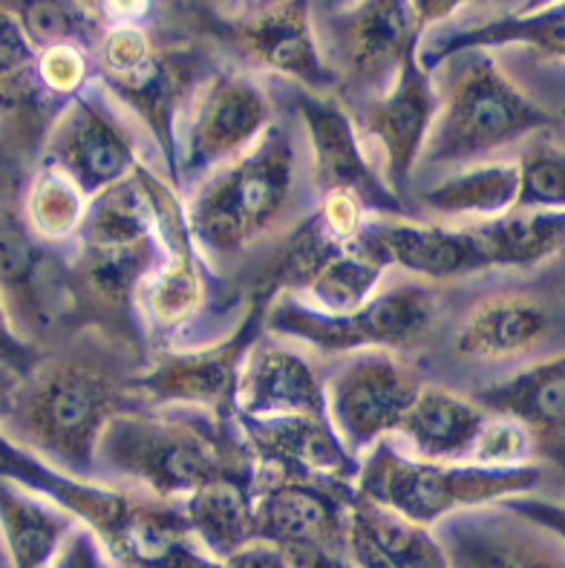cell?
I'll use <instances>...</instances> for the list:
<instances>
[{
    "mask_svg": "<svg viewBox=\"0 0 565 568\" xmlns=\"http://www.w3.org/2000/svg\"><path fill=\"white\" fill-rule=\"evenodd\" d=\"M122 341L81 335L41 355L14 389L3 436L61 474L95 479V450L115 416L133 410V375Z\"/></svg>",
    "mask_w": 565,
    "mask_h": 568,
    "instance_id": "obj_1",
    "label": "cell"
},
{
    "mask_svg": "<svg viewBox=\"0 0 565 568\" xmlns=\"http://www.w3.org/2000/svg\"><path fill=\"white\" fill-rule=\"evenodd\" d=\"M303 133L289 119H274L243 156L193 187L185 220L208 268L225 272L260 243L294 229L303 176Z\"/></svg>",
    "mask_w": 565,
    "mask_h": 568,
    "instance_id": "obj_2",
    "label": "cell"
},
{
    "mask_svg": "<svg viewBox=\"0 0 565 568\" xmlns=\"http://www.w3.org/2000/svg\"><path fill=\"white\" fill-rule=\"evenodd\" d=\"M254 474L236 422L182 407H133L110 422L95 450V479L162 503H185L222 476Z\"/></svg>",
    "mask_w": 565,
    "mask_h": 568,
    "instance_id": "obj_3",
    "label": "cell"
},
{
    "mask_svg": "<svg viewBox=\"0 0 565 568\" xmlns=\"http://www.w3.org/2000/svg\"><path fill=\"white\" fill-rule=\"evenodd\" d=\"M0 476L41 494L93 531L115 568H185L196 546L180 503H162L104 479H81L0 436Z\"/></svg>",
    "mask_w": 565,
    "mask_h": 568,
    "instance_id": "obj_4",
    "label": "cell"
},
{
    "mask_svg": "<svg viewBox=\"0 0 565 568\" xmlns=\"http://www.w3.org/2000/svg\"><path fill=\"white\" fill-rule=\"evenodd\" d=\"M442 67H447V75L418 168L462 171L552 128V115L496 67L491 52H462Z\"/></svg>",
    "mask_w": 565,
    "mask_h": 568,
    "instance_id": "obj_5",
    "label": "cell"
},
{
    "mask_svg": "<svg viewBox=\"0 0 565 568\" xmlns=\"http://www.w3.org/2000/svg\"><path fill=\"white\" fill-rule=\"evenodd\" d=\"M539 479L537 465L482 468L473 462H430L384 439L361 456L355 497L418 528H436L453 514L534 494Z\"/></svg>",
    "mask_w": 565,
    "mask_h": 568,
    "instance_id": "obj_6",
    "label": "cell"
},
{
    "mask_svg": "<svg viewBox=\"0 0 565 568\" xmlns=\"http://www.w3.org/2000/svg\"><path fill=\"white\" fill-rule=\"evenodd\" d=\"M93 55L99 81L157 142L173 185L176 122L193 87L211 72L202 70V52L185 41L168 43L139 18H119L104 29Z\"/></svg>",
    "mask_w": 565,
    "mask_h": 568,
    "instance_id": "obj_7",
    "label": "cell"
},
{
    "mask_svg": "<svg viewBox=\"0 0 565 568\" xmlns=\"http://www.w3.org/2000/svg\"><path fill=\"white\" fill-rule=\"evenodd\" d=\"M330 12L326 36L330 52L326 64L335 72L337 84L361 104L384 93L398 67L422 50L430 29L453 21L465 12V3H332L321 7Z\"/></svg>",
    "mask_w": 565,
    "mask_h": 568,
    "instance_id": "obj_8",
    "label": "cell"
},
{
    "mask_svg": "<svg viewBox=\"0 0 565 568\" xmlns=\"http://www.w3.org/2000/svg\"><path fill=\"white\" fill-rule=\"evenodd\" d=\"M274 292L254 288L243 315L222 338L188 349H165L133 375V396L148 407H182L214 416L222 425L236 422L240 375L251 346L265 335V312Z\"/></svg>",
    "mask_w": 565,
    "mask_h": 568,
    "instance_id": "obj_9",
    "label": "cell"
},
{
    "mask_svg": "<svg viewBox=\"0 0 565 568\" xmlns=\"http://www.w3.org/2000/svg\"><path fill=\"white\" fill-rule=\"evenodd\" d=\"M436 315L422 283H398L373 295L359 310L330 315L294 295H274L265 312V335L301 341L323 355H359L370 349H410L427 335Z\"/></svg>",
    "mask_w": 565,
    "mask_h": 568,
    "instance_id": "obj_10",
    "label": "cell"
},
{
    "mask_svg": "<svg viewBox=\"0 0 565 568\" xmlns=\"http://www.w3.org/2000/svg\"><path fill=\"white\" fill-rule=\"evenodd\" d=\"M278 119L263 84L231 67L211 70L193 87L176 122L173 187H196L243 156Z\"/></svg>",
    "mask_w": 565,
    "mask_h": 568,
    "instance_id": "obj_11",
    "label": "cell"
},
{
    "mask_svg": "<svg viewBox=\"0 0 565 568\" xmlns=\"http://www.w3.org/2000/svg\"><path fill=\"white\" fill-rule=\"evenodd\" d=\"M142 133L137 115L95 79L56 115L38 165L56 168L95 200L148 165Z\"/></svg>",
    "mask_w": 565,
    "mask_h": 568,
    "instance_id": "obj_12",
    "label": "cell"
},
{
    "mask_svg": "<svg viewBox=\"0 0 565 568\" xmlns=\"http://www.w3.org/2000/svg\"><path fill=\"white\" fill-rule=\"evenodd\" d=\"M29 173L18 148L0 142V292L14 329L36 344L70 306L67 268L29 231L23 214Z\"/></svg>",
    "mask_w": 565,
    "mask_h": 568,
    "instance_id": "obj_13",
    "label": "cell"
},
{
    "mask_svg": "<svg viewBox=\"0 0 565 568\" xmlns=\"http://www.w3.org/2000/svg\"><path fill=\"white\" fill-rule=\"evenodd\" d=\"M208 36L254 67L278 72L309 93H330L337 79L323 58L309 3H220L193 7Z\"/></svg>",
    "mask_w": 565,
    "mask_h": 568,
    "instance_id": "obj_14",
    "label": "cell"
},
{
    "mask_svg": "<svg viewBox=\"0 0 565 568\" xmlns=\"http://www.w3.org/2000/svg\"><path fill=\"white\" fill-rule=\"evenodd\" d=\"M148 185L157 202L162 257L157 260V266L139 292V324L144 338L157 341L165 349H185L191 326L200 321L211 297L208 295L211 268L193 245L180 191L153 168H148Z\"/></svg>",
    "mask_w": 565,
    "mask_h": 568,
    "instance_id": "obj_15",
    "label": "cell"
},
{
    "mask_svg": "<svg viewBox=\"0 0 565 568\" xmlns=\"http://www.w3.org/2000/svg\"><path fill=\"white\" fill-rule=\"evenodd\" d=\"M294 119L301 122L309 159V182L317 196L355 194L373 216H415L373 165L355 119L341 99L309 90L292 93Z\"/></svg>",
    "mask_w": 565,
    "mask_h": 568,
    "instance_id": "obj_16",
    "label": "cell"
},
{
    "mask_svg": "<svg viewBox=\"0 0 565 568\" xmlns=\"http://www.w3.org/2000/svg\"><path fill=\"white\" fill-rule=\"evenodd\" d=\"M422 378L393 353L350 355L326 382L330 422L352 454L364 456L384 439H395L415 398L422 396Z\"/></svg>",
    "mask_w": 565,
    "mask_h": 568,
    "instance_id": "obj_17",
    "label": "cell"
},
{
    "mask_svg": "<svg viewBox=\"0 0 565 568\" xmlns=\"http://www.w3.org/2000/svg\"><path fill=\"white\" fill-rule=\"evenodd\" d=\"M355 488L301 483L258 470L254 514L258 540L278 546L286 560L350 557V508Z\"/></svg>",
    "mask_w": 565,
    "mask_h": 568,
    "instance_id": "obj_18",
    "label": "cell"
},
{
    "mask_svg": "<svg viewBox=\"0 0 565 568\" xmlns=\"http://www.w3.org/2000/svg\"><path fill=\"white\" fill-rule=\"evenodd\" d=\"M438 113V90L433 72L418 61V52L398 67L384 93L361 104L355 119L361 139L381 153V176L404 200L424 144Z\"/></svg>",
    "mask_w": 565,
    "mask_h": 568,
    "instance_id": "obj_19",
    "label": "cell"
},
{
    "mask_svg": "<svg viewBox=\"0 0 565 568\" xmlns=\"http://www.w3.org/2000/svg\"><path fill=\"white\" fill-rule=\"evenodd\" d=\"M254 468L265 474L355 488L361 459L337 436L326 416L236 418Z\"/></svg>",
    "mask_w": 565,
    "mask_h": 568,
    "instance_id": "obj_20",
    "label": "cell"
},
{
    "mask_svg": "<svg viewBox=\"0 0 565 568\" xmlns=\"http://www.w3.org/2000/svg\"><path fill=\"white\" fill-rule=\"evenodd\" d=\"M451 568H565V546L505 505H485L433 528Z\"/></svg>",
    "mask_w": 565,
    "mask_h": 568,
    "instance_id": "obj_21",
    "label": "cell"
},
{
    "mask_svg": "<svg viewBox=\"0 0 565 568\" xmlns=\"http://www.w3.org/2000/svg\"><path fill=\"white\" fill-rule=\"evenodd\" d=\"M359 245L386 268L398 266L427 281H456L487 272V257L473 225L422 223L418 216H373Z\"/></svg>",
    "mask_w": 565,
    "mask_h": 568,
    "instance_id": "obj_22",
    "label": "cell"
},
{
    "mask_svg": "<svg viewBox=\"0 0 565 568\" xmlns=\"http://www.w3.org/2000/svg\"><path fill=\"white\" fill-rule=\"evenodd\" d=\"M326 416V382L317 367L294 346L263 335L251 346L240 375L236 418Z\"/></svg>",
    "mask_w": 565,
    "mask_h": 568,
    "instance_id": "obj_23",
    "label": "cell"
},
{
    "mask_svg": "<svg viewBox=\"0 0 565 568\" xmlns=\"http://www.w3.org/2000/svg\"><path fill=\"white\" fill-rule=\"evenodd\" d=\"M557 315L543 297L508 292L487 295L465 312L453 332V353L473 364H502L531 355L548 344Z\"/></svg>",
    "mask_w": 565,
    "mask_h": 568,
    "instance_id": "obj_24",
    "label": "cell"
},
{
    "mask_svg": "<svg viewBox=\"0 0 565 568\" xmlns=\"http://www.w3.org/2000/svg\"><path fill=\"white\" fill-rule=\"evenodd\" d=\"M496 47H525L539 55L565 58V3L511 9L482 21L430 29L418 50V61L427 72H436L444 61L462 52H494Z\"/></svg>",
    "mask_w": 565,
    "mask_h": 568,
    "instance_id": "obj_25",
    "label": "cell"
},
{
    "mask_svg": "<svg viewBox=\"0 0 565 568\" xmlns=\"http://www.w3.org/2000/svg\"><path fill=\"white\" fill-rule=\"evenodd\" d=\"M473 402L487 413L516 418L531 430L537 450L565 459V349L487 384Z\"/></svg>",
    "mask_w": 565,
    "mask_h": 568,
    "instance_id": "obj_26",
    "label": "cell"
},
{
    "mask_svg": "<svg viewBox=\"0 0 565 568\" xmlns=\"http://www.w3.org/2000/svg\"><path fill=\"white\" fill-rule=\"evenodd\" d=\"M352 568H451L433 528H418L366 499L350 508Z\"/></svg>",
    "mask_w": 565,
    "mask_h": 568,
    "instance_id": "obj_27",
    "label": "cell"
},
{
    "mask_svg": "<svg viewBox=\"0 0 565 568\" xmlns=\"http://www.w3.org/2000/svg\"><path fill=\"white\" fill-rule=\"evenodd\" d=\"M180 505L193 546L211 560H225L258 540L254 476H222Z\"/></svg>",
    "mask_w": 565,
    "mask_h": 568,
    "instance_id": "obj_28",
    "label": "cell"
},
{
    "mask_svg": "<svg viewBox=\"0 0 565 568\" xmlns=\"http://www.w3.org/2000/svg\"><path fill=\"white\" fill-rule=\"evenodd\" d=\"M75 526L50 499L0 476V546L7 568H50L58 546Z\"/></svg>",
    "mask_w": 565,
    "mask_h": 568,
    "instance_id": "obj_29",
    "label": "cell"
},
{
    "mask_svg": "<svg viewBox=\"0 0 565 568\" xmlns=\"http://www.w3.org/2000/svg\"><path fill=\"white\" fill-rule=\"evenodd\" d=\"M485 418L487 410L473 398L456 396L444 387H424L398 436L410 442L418 459L467 462Z\"/></svg>",
    "mask_w": 565,
    "mask_h": 568,
    "instance_id": "obj_30",
    "label": "cell"
},
{
    "mask_svg": "<svg viewBox=\"0 0 565 568\" xmlns=\"http://www.w3.org/2000/svg\"><path fill=\"white\" fill-rule=\"evenodd\" d=\"M516 168L514 162H482L462 168L430 187H424V209L444 220H496L516 209Z\"/></svg>",
    "mask_w": 565,
    "mask_h": 568,
    "instance_id": "obj_31",
    "label": "cell"
},
{
    "mask_svg": "<svg viewBox=\"0 0 565 568\" xmlns=\"http://www.w3.org/2000/svg\"><path fill=\"white\" fill-rule=\"evenodd\" d=\"M487 268H531L565 248V214L559 211H511L476 223Z\"/></svg>",
    "mask_w": 565,
    "mask_h": 568,
    "instance_id": "obj_32",
    "label": "cell"
},
{
    "mask_svg": "<svg viewBox=\"0 0 565 568\" xmlns=\"http://www.w3.org/2000/svg\"><path fill=\"white\" fill-rule=\"evenodd\" d=\"M386 274V266L373 254L364 252L359 243L337 245L326 257L312 268L301 292L303 303L315 306L330 315H344V312L359 310L373 295H379L381 277Z\"/></svg>",
    "mask_w": 565,
    "mask_h": 568,
    "instance_id": "obj_33",
    "label": "cell"
},
{
    "mask_svg": "<svg viewBox=\"0 0 565 568\" xmlns=\"http://www.w3.org/2000/svg\"><path fill=\"white\" fill-rule=\"evenodd\" d=\"M87 209L90 196L61 171L36 165V171L29 173L23 214L29 231L41 245L75 243L87 220Z\"/></svg>",
    "mask_w": 565,
    "mask_h": 568,
    "instance_id": "obj_34",
    "label": "cell"
},
{
    "mask_svg": "<svg viewBox=\"0 0 565 568\" xmlns=\"http://www.w3.org/2000/svg\"><path fill=\"white\" fill-rule=\"evenodd\" d=\"M38 50L72 43L93 52L110 27L104 3H7Z\"/></svg>",
    "mask_w": 565,
    "mask_h": 568,
    "instance_id": "obj_35",
    "label": "cell"
},
{
    "mask_svg": "<svg viewBox=\"0 0 565 568\" xmlns=\"http://www.w3.org/2000/svg\"><path fill=\"white\" fill-rule=\"evenodd\" d=\"M516 209L565 214V151L545 136H531L514 162Z\"/></svg>",
    "mask_w": 565,
    "mask_h": 568,
    "instance_id": "obj_36",
    "label": "cell"
},
{
    "mask_svg": "<svg viewBox=\"0 0 565 568\" xmlns=\"http://www.w3.org/2000/svg\"><path fill=\"white\" fill-rule=\"evenodd\" d=\"M534 454H537V442L528 427L519 425L516 418L487 413L467 462L482 468H519V465H534L531 462Z\"/></svg>",
    "mask_w": 565,
    "mask_h": 568,
    "instance_id": "obj_37",
    "label": "cell"
},
{
    "mask_svg": "<svg viewBox=\"0 0 565 568\" xmlns=\"http://www.w3.org/2000/svg\"><path fill=\"white\" fill-rule=\"evenodd\" d=\"M38 81H41L43 93L64 110L75 95L84 93L95 81L90 50L72 47V43L38 50Z\"/></svg>",
    "mask_w": 565,
    "mask_h": 568,
    "instance_id": "obj_38",
    "label": "cell"
},
{
    "mask_svg": "<svg viewBox=\"0 0 565 568\" xmlns=\"http://www.w3.org/2000/svg\"><path fill=\"white\" fill-rule=\"evenodd\" d=\"M50 568H115V562L93 531L75 526L58 546Z\"/></svg>",
    "mask_w": 565,
    "mask_h": 568,
    "instance_id": "obj_39",
    "label": "cell"
},
{
    "mask_svg": "<svg viewBox=\"0 0 565 568\" xmlns=\"http://www.w3.org/2000/svg\"><path fill=\"white\" fill-rule=\"evenodd\" d=\"M41 355L43 353L32 341H27L21 332L14 329L12 315L7 310V301H3V292H0V367L12 369V373L23 378L29 369L36 367Z\"/></svg>",
    "mask_w": 565,
    "mask_h": 568,
    "instance_id": "obj_40",
    "label": "cell"
},
{
    "mask_svg": "<svg viewBox=\"0 0 565 568\" xmlns=\"http://www.w3.org/2000/svg\"><path fill=\"white\" fill-rule=\"evenodd\" d=\"M505 508H511L514 514L525 517L528 523L539 526L543 531H548L552 537H557L565 546V503L563 499L552 497H539V494H525V497L508 499L502 503Z\"/></svg>",
    "mask_w": 565,
    "mask_h": 568,
    "instance_id": "obj_41",
    "label": "cell"
},
{
    "mask_svg": "<svg viewBox=\"0 0 565 568\" xmlns=\"http://www.w3.org/2000/svg\"><path fill=\"white\" fill-rule=\"evenodd\" d=\"M220 562L225 568H292L286 555L265 540H251L249 546H243L240 551H234V555Z\"/></svg>",
    "mask_w": 565,
    "mask_h": 568,
    "instance_id": "obj_42",
    "label": "cell"
},
{
    "mask_svg": "<svg viewBox=\"0 0 565 568\" xmlns=\"http://www.w3.org/2000/svg\"><path fill=\"white\" fill-rule=\"evenodd\" d=\"M18 382H21V375L12 373V369H7V367H0V436H3V425H7L9 407H12Z\"/></svg>",
    "mask_w": 565,
    "mask_h": 568,
    "instance_id": "obj_43",
    "label": "cell"
},
{
    "mask_svg": "<svg viewBox=\"0 0 565 568\" xmlns=\"http://www.w3.org/2000/svg\"><path fill=\"white\" fill-rule=\"evenodd\" d=\"M292 568H352L350 557H301L289 562Z\"/></svg>",
    "mask_w": 565,
    "mask_h": 568,
    "instance_id": "obj_44",
    "label": "cell"
},
{
    "mask_svg": "<svg viewBox=\"0 0 565 568\" xmlns=\"http://www.w3.org/2000/svg\"><path fill=\"white\" fill-rule=\"evenodd\" d=\"M185 568H225V566H222L220 560H211L208 555H202L200 548H193L191 557H188V562H185Z\"/></svg>",
    "mask_w": 565,
    "mask_h": 568,
    "instance_id": "obj_45",
    "label": "cell"
}]
</instances>
